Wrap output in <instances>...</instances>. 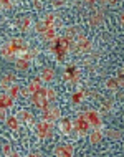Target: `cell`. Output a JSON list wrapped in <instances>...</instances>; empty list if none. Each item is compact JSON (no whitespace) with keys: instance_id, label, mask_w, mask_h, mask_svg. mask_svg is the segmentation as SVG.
Segmentation results:
<instances>
[{"instance_id":"6da1fadb","label":"cell","mask_w":124,"mask_h":157,"mask_svg":"<svg viewBox=\"0 0 124 157\" xmlns=\"http://www.w3.org/2000/svg\"><path fill=\"white\" fill-rule=\"evenodd\" d=\"M89 129H91L89 122L86 121L84 114L79 113L78 116H76V119L73 121V131H76V132H78L81 137H83V136H88V134H89Z\"/></svg>"},{"instance_id":"7a4b0ae2","label":"cell","mask_w":124,"mask_h":157,"mask_svg":"<svg viewBox=\"0 0 124 157\" xmlns=\"http://www.w3.org/2000/svg\"><path fill=\"white\" fill-rule=\"evenodd\" d=\"M35 131H37V136H38L40 139L50 137V136L53 134V122H50V121H46V119L40 121V122L37 124Z\"/></svg>"},{"instance_id":"3957f363","label":"cell","mask_w":124,"mask_h":157,"mask_svg":"<svg viewBox=\"0 0 124 157\" xmlns=\"http://www.w3.org/2000/svg\"><path fill=\"white\" fill-rule=\"evenodd\" d=\"M84 117H86V121L89 122V126L93 127V129H101L103 127V119H101V113L95 111V109H88V111H84Z\"/></svg>"},{"instance_id":"277c9868","label":"cell","mask_w":124,"mask_h":157,"mask_svg":"<svg viewBox=\"0 0 124 157\" xmlns=\"http://www.w3.org/2000/svg\"><path fill=\"white\" fill-rule=\"evenodd\" d=\"M63 79L76 84V83L79 81V70L75 65H68L66 70H65V75H63Z\"/></svg>"},{"instance_id":"5b68a950","label":"cell","mask_w":124,"mask_h":157,"mask_svg":"<svg viewBox=\"0 0 124 157\" xmlns=\"http://www.w3.org/2000/svg\"><path fill=\"white\" fill-rule=\"evenodd\" d=\"M10 43H12V46H14V50H15V53H17V58H18L22 53H25V52H28V50H30L28 43L23 40V38H18V36L12 38Z\"/></svg>"},{"instance_id":"8992f818","label":"cell","mask_w":124,"mask_h":157,"mask_svg":"<svg viewBox=\"0 0 124 157\" xmlns=\"http://www.w3.org/2000/svg\"><path fill=\"white\" fill-rule=\"evenodd\" d=\"M43 119L50 121V122H55V121H60L61 119V113H60V108L56 106H48V108L43 111Z\"/></svg>"},{"instance_id":"52a82bcc","label":"cell","mask_w":124,"mask_h":157,"mask_svg":"<svg viewBox=\"0 0 124 157\" xmlns=\"http://www.w3.org/2000/svg\"><path fill=\"white\" fill-rule=\"evenodd\" d=\"M76 43H78L79 52H83V53H89V52H91V48H93L91 41H89L88 38L84 36V33H83V32H79V33H78V36H76Z\"/></svg>"},{"instance_id":"ba28073f","label":"cell","mask_w":124,"mask_h":157,"mask_svg":"<svg viewBox=\"0 0 124 157\" xmlns=\"http://www.w3.org/2000/svg\"><path fill=\"white\" fill-rule=\"evenodd\" d=\"M0 55H2L5 60H8V61H15L17 60V53H15V50H14V46H12L10 41L5 43V45H2V48H0Z\"/></svg>"},{"instance_id":"9c48e42d","label":"cell","mask_w":124,"mask_h":157,"mask_svg":"<svg viewBox=\"0 0 124 157\" xmlns=\"http://www.w3.org/2000/svg\"><path fill=\"white\" fill-rule=\"evenodd\" d=\"M32 103L35 104L37 108H40L41 111H45V109L50 106V101L45 98V94H40V93H33L32 94Z\"/></svg>"},{"instance_id":"30bf717a","label":"cell","mask_w":124,"mask_h":157,"mask_svg":"<svg viewBox=\"0 0 124 157\" xmlns=\"http://www.w3.org/2000/svg\"><path fill=\"white\" fill-rule=\"evenodd\" d=\"M73 154H75L73 146H70V144H60V146L55 147V155L58 157H71Z\"/></svg>"},{"instance_id":"8fae6325","label":"cell","mask_w":124,"mask_h":157,"mask_svg":"<svg viewBox=\"0 0 124 157\" xmlns=\"http://www.w3.org/2000/svg\"><path fill=\"white\" fill-rule=\"evenodd\" d=\"M60 132H61L63 136H68L71 134V131H73V121L70 119V117H63V119H60Z\"/></svg>"},{"instance_id":"7c38bea8","label":"cell","mask_w":124,"mask_h":157,"mask_svg":"<svg viewBox=\"0 0 124 157\" xmlns=\"http://www.w3.org/2000/svg\"><path fill=\"white\" fill-rule=\"evenodd\" d=\"M15 116L20 119V122H27V124H32L33 122V114L30 111H27V109H20Z\"/></svg>"},{"instance_id":"4fadbf2b","label":"cell","mask_w":124,"mask_h":157,"mask_svg":"<svg viewBox=\"0 0 124 157\" xmlns=\"http://www.w3.org/2000/svg\"><path fill=\"white\" fill-rule=\"evenodd\" d=\"M88 136H89V142L95 144V146H98V144L103 142V131L101 129H93Z\"/></svg>"},{"instance_id":"5bb4252c","label":"cell","mask_w":124,"mask_h":157,"mask_svg":"<svg viewBox=\"0 0 124 157\" xmlns=\"http://www.w3.org/2000/svg\"><path fill=\"white\" fill-rule=\"evenodd\" d=\"M56 36L58 35H56V27H55V25H50V27L41 33V38H43L45 41H51V40H55Z\"/></svg>"},{"instance_id":"9a60e30c","label":"cell","mask_w":124,"mask_h":157,"mask_svg":"<svg viewBox=\"0 0 124 157\" xmlns=\"http://www.w3.org/2000/svg\"><path fill=\"white\" fill-rule=\"evenodd\" d=\"M14 98H10L7 94V93H0V108H5V109H8V108H12L14 106Z\"/></svg>"},{"instance_id":"2e32d148","label":"cell","mask_w":124,"mask_h":157,"mask_svg":"<svg viewBox=\"0 0 124 157\" xmlns=\"http://www.w3.org/2000/svg\"><path fill=\"white\" fill-rule=\"evenodd\" d=\"M14 81H15V76L12 73H7V75L2 76V79H0V86H2L3 90H8V88L14 84Z\"/></svg>"},{"instance_id":"e0dca14e","label":"cell","mask_w":124,"mask_h":157,"mask_svg":"<svg viewBox=\"0 0 124 157\" xmlns=\"http://www.w3.org/2000/svg\"><path fill=\"white\" fill-rule=\"evenodd\" d=\"M5 122H7V126L10 127L12 131H18L20 126H22V122H20V119L17 116H8L5 119Z\"/></svg>"},{"instance_id":"ac0fdd59","label":"cell","mask_w":124,"mask_h":157,"mask_svg":"<svg viewBox=\"0 0 124 157\" xmlns=\"http://www.w3.org/2000/svg\"><path fill=\"white\" fill-rule=\"evenodd\" d=\"M53 78H55L53 68H43V70H41V75H40L41 81H53Z\"/></svg>"},{"instance_id":"d6986e66","label":"cell","mask_w":124,"mask_h":157,"mask_svg":"<svg viewBox=\"0 0 124 157\" xmlns=\"http://www.w3.org/2000/svg\"><path fill=\"white\" fill-rule=\"evenodd\" d=\"M89 25H91V27H95V28L101 27V25H103V12H98V13L89 17Z\"/></svg>"},{"instance_id":"ffe728a7","label":"cell","mask_w":124,"mask_h":157,"mask_svg":"<svg viewBox=\"0 0 124 157\" xmlns=\"http://www.w3.org/2000/svg\"><path fill=\"white\" fill-rule=\"evenodd\" d=\"M84 99V90L83 88H78L73 94H71V101H73V104H81Z\"/></svg>"},{"instance_id":"44dd1931","label":"cell","mask_w":124,"mask_h":157,"mask_svg":"<svg viewBox=\"0 0 124 157\" xmlns=\"http://www.w3.org/2000/svg\"><path fill=\"white\" fill-rule=\"evenodd\" d=\"M79 32L81 30H79L78 27H68L66 30H65V35H63V36H65L66 40H76V36H78Z\"/></svg>"},{"instance_id":"7402d4cb","label":"cell","mask_w":124,"mask_h":157,"mask_svg":"<svg viewBox=\"0 0 124 157\" xmlns=\"http://www.w3.org/2000/svg\"><path fill=\"white\" fill-rule=\"evenodd\" d=\"M41 90V79L38 78V79H33V81H30L28 84V91H30V94H33V93H40Z\"/></svg>"},{"instance_id":"603a6c76","label":"cell","mask_w":124,"mask_h":157,"mask_svg":"<svg viewBox=\"0 0 124 157\" xmlns=\"http://www.w3.org/2000/svg\"><path fill=\"white\" fill-rule=\"evenodd\" d=\"M32 27H33L32 18H30V17H23V20L20 22V30H22V32H28V30H32Z\"/></svg>"},{"instance_id":"cb8c5ba5","label":"cell","mask_w":124,"mask_h":157,"mask_svg":"<svg viewBox=\"0 0 124 157\" xmlns=\"http://www.w3.org/2000/svg\"><path fill=\"white\" fill-rule=\"evenodd\" d=\"M20 90H22V88H20L18 84H12V86L7 90V94L10 98H14V99H17V98L20 96Z\"/></svg>"},{"instance_id":"d4e9b609","label":"cell","mask_w":124,"mask_h":157,"mask_svg":"<svg viewBox=\"0 0 124 157\" xmlns=\"http://www.w3.org/2000/svg\"><path fill=\"white\" fill-rule=\"evenodd\" d=\"M106 136H108L109 139H113V141H119V139L122 137V132L119 129H108L106 131Z\"/></svg>"},{"instance_id":"484cf974","label":"cell","mask_w":124,"mask_h":157,"mask_svg":"<svg viewBox=\"0 0 124 157\" xmlns=\"http://www.w3.org/2000/svg\"><path fill=\"white\" fill-rule=\"evenodd\" d=\"M15 66H17V70L25 71V70H28V68H30V61L23 60V58H17V60H15Z\"/></svg>"},{"instance_id":"4316f807","label":"cell","mask_w":124,"mask_h":157,"mask_svg":"<svg viewBox=\"0 0 124 157\" xmlns=\"http://www.w3.org/2000/svg\"><path fill=\"white\" fill-rule=\"evenodd\" d=\"M106 88H108L109 91H116L118 88H119L118 78H109V79H106Z\"/></svg>"},{"instance_id":"83f0119b","label":"cell","mask_w":124,"mask_h":157,"mask_svg":"<svg viewBox=\"0 0 124 157\" xmlns=\"http://www.w3.org/2000/svg\"><path fill=\"white\" fill-rule=\"evenodd\" d=\"M45 98L50 101V103H51V101H55V99H56V91H55L53 88H45Z\"/></svg>"},{"instance_id":"f1b7e54d","label":"cell","mask_w":124,"mask_h":157,"mask_svg":"<svg viewBox=\"0 0 124 157\" xmlns=\"http://www.w3.org/2000/svg\"><path fill=\"white\" fill-rule=\"evenodd\" d=\"M113 104H114V99L104 101V103L101 104V113H103V114H104V113H109L111 109H113Z\"/></svg>"},{"instance_id":"f546056e","label":"cell","mask_w":124,"mask_h":157,"mask_svg":"<svg viewBox=\"0 0 124 157\" xmlns=\"http://www.w3.org/2000/svg\"><path fill=\"white\" fill-rule=\"evenodd\" d=\"M33 28L37 30V33H40V35H41V33H43V32L46 30V28H48V25H46V23L43 22V20H40V22H37V25H35Z\"/></svg>"},{"instance_id":"4dcf8cb0","label":"cell","mask_w":124,"mask_h":157,"mask_svg":"<svg viewBox=\"0 0 124 157\" xmlns=\"http://www.w3.org/2000/svg\"><path fill=\"white\" fill-rule=\"evenodd\" d=\"M43 22L48 25V27H50V25H55V22H56V17H55L53 13H46L43 17Z\"/></svg>"},{"instance_id":"1f68e13d","label":"cell","mask_w":124,"mask_h":157,"mask_svg":"<svg viewBox=\"0 0 124 157\" xmlns=\"http://www.w3.org/2000/svg\"><path fill=\"white\" fill-rule=\"evenodd\" d=\"M2 152H3V155H15V152H14V149H12L10 144H5L3 149H2Z\"/></svg>"},{"instance_id":"d6a6232c","label":"cell","mask_w":124,"mask_h":157,"mask_svg":"<svg viewBox=\"0 0 124 157\" xmlns=\"http://www.w3.org/2000/svg\"><path fill=\"white\" fill-rule=\"evenodd\" d=\"M116 78H118L119 88H121V86H124V70H122V68H121V70L118 71V76H116Z\"/></svg>"},{"instance_id":"836d02e7","label":"cell","mask_w":124,"mask_h":157,"mask_svg":"<svg viewBox=\"0 0 124 157\" xmlns=\"http://www.w3.org/2000/svg\"><path fill=\"white\" fill-rule=\"evenodd\" d=\"M5 111H7V109H5V108H0V119H2V121H5V119H7V117H8Z\"/></svg>"},{"instance_id":"e575fe53","label":"cell","mask_w":124,"mask_h":157,"mask_svg":"<svg viewBox=\"0 0 124 157\" xmlns=\"http://www.w3.org/2000/svg\"><path fill=\"white\" fill-rule=\"evenodd\" d=\"M53 5L56 7V8H60V7L65 5V0H53Z\"/></svg>"},{"instance_id":"d590c367","label":"cell","mask_w":124,"mask_h":157,"mask_svg":"<svg viewBox=\"0 0 124 157\" xmlns=\"http://www.w3.org/2000/svg\"><path fill=\"white\" fill-rule=\"evenodd\" d=\"M20 96H23V98L30 96V91H28V88H22V90H20Z\"/></svg>"},{"instance_id":"8d00e7d4","label":"cell","mask_w":124,"mask_h":157,"mask_svg":"<svg viewBox=\"0 0 124 157\" xmlns=\"http://www.w3.org/2000/svg\"><path fill=\"white\" fill-rule=\"evenodd\" d=\"M28 52H30V53H32V55H33V58H37V55H38V53H40V52H38V48H33V50H28Z\"/></svg>"},{"instance_id":"74e56055","label":"cell","mask_w":124,"mask_h":157,"mask_svg":"<svg viewBox=\"0 0 124 157\" xmlns=\"http://www.w3.org/2000/svg\"><path fill=\"white\" fill-rule=\"evenodd\" d=\"M119 0H108V5H118Z\"/></svg>"},{"instance_id":"f35d334b","label":"cell","mask_w":124,"mask_h":157,"mask_svg":"<svg viewBox=\"0 0 124 157\" xmlns=\"http://www.w3.org/2000/svg\"><path fill=\"white\" fill-rule=\"evenodd\" d=\"M98 3H99L101 7H104V5H108V0H98Z\"/></svg>"},{"instance_id":"ab89813d","label":"cell","mask_w":124,"mask_h":157,"mask_svg":"<svg viewBox=\"0 0 124 157\" xmlns=\"http://www.w3.org/2000/svg\"><path fill=\"white\" fill-rule=\"evenodd\" d=\"M83 2H86L88 5H95V3L98 2V0H83Z\"/></svg>"},{"instance_id":"60d3db41","label":"cell","mask_w":124,"mask_h":157,"mask_svg":"<svg viewBox=\"0 0 124 157\" xmlns=\"http://www.w3.org/2000/svg\"><path fill=\"white\" fill-rule=\"evenodd\" d=\"M121 25H122V27H124V12H122V13H121Z\"/></svg>"},{"instance_id":"b9f144b4","label":"cell","mask_w":124,"mask_h":157,"mask_svg":"<svg viewBox=\"0 0 124 157\" xmlns=\"http://www.w3.org/2000/svg\"><path fill=\"white\" fill-rule=\"evenodd\" d=\"M0 8H2V5H0Z\"/></svg>"},{"instance_id":"7bdbcfd3","label":"cell","mask_w":124,"mask_h":157,"mask_svg":"<svg viewBox=\"0 0 124 157\" xmlns=\"http://www.w3.org/2000/svg\"><path fill=\"white\" fill-rule=\"evenodd\" d=\"M122 70H124V68H122Z\"/></svg>"}]
</instances>
